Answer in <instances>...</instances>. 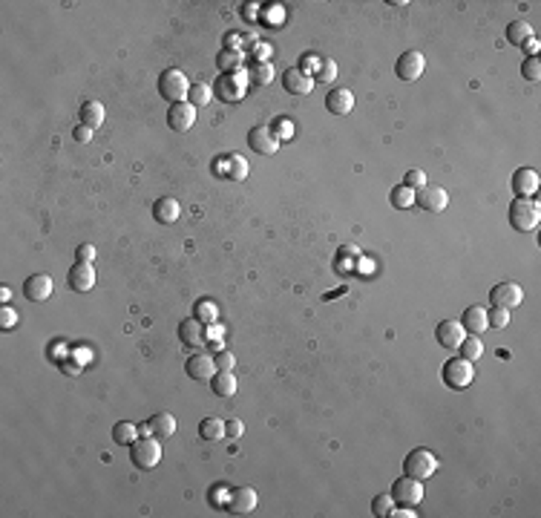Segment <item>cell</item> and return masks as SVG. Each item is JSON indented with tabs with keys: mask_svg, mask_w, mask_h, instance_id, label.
<instances>
[{
	"mask_svg": "<svg viewBox=\"0 0 541 518\" xmlns=\"http://www.w3.org/2000/svg\"><path fill=\"white\" fill-rule=\"evenodd\" d=\"M541 222V207L535 199H521V196H515L512 205H510V225L512 230H519V233H530L535 230Z\"/></svg>",
	"mask_w": 541,
	"mask_h": 518,
	"instance_id": "cell-1",
	"label": "cell"
},
{
	"mask_svg": "<svg viewBox=\"0 0 541 518\" xmlns=\"http://www.w3.org/2000/svg\"><path fill=\"white\" fill-rule=\"evenodd\" d=\"M130 461H133L135 469H144V473H147V469H156L158 461H161V443H158V438H153V435L135 438L130 443Z\"/></svg>",
	"mask_w": 541,
	"mask_h": 518,
	"instance_id": "cell-2",
	"label": "cell"
},
{
	"mask_svg": "<svg viewBox=\"0 0 541 518\" xmlns=\"http://www.w3.org/2000/svg\"><path fill=\"white\" fill-rule=\"evenodd\" d=\"M187 92H191V81L181 73L179 66H170L164 69L158 75V96L168 98L170 104H179V101H187Z\"/></svg>",
	"mask_w": 541,
	"mask_h": 518,
	"instance_id": "cell-3",
	"label": "cell"
},
{
	"mask_svg": "<svg viewBox=\"0 0 541 518\" xmlns=\"http://www.w3.org/2000/svg\"><path fill=\"white\" fill-rule=\"evenodd\" d=\"M435 473H438V458H435V452L423 450V446L412 450V452L406 455V461H403V475H409V478L427 481V478H432Z\"/></svg>",
	"mask_w": 541,
	"mask_h": 518,
	"instance_id": "cell-4",
	"label": "cell"
},
{
	"mask_svg": "<svg viewBox=\"0 0 541 518\" xmlns=\"http://www.w3.org/2000/svg\"><path fill=\"white\" fill-rule=\"evenodd\" d=\"M475 380V369L464 357H450L443 363V383L450 389H466Z\"/></svg>",
	"mask_w": 541,
	"mask_h": 518,
	"instance_id": "cell-5",
	"label": "cell"
},
{
	"mask_svg": "<svg viewBox=\"0 0 541 518\" xmlns=\"http://www.w3.org/2000/svg\"><path fill=\"white\" fill-rule=\"evenodd\" d=\"M415 205L420 210H427V214H443L450 207V193L440 184H423L415 191Z\"/></svg>",
	"mask_w": 541,
	"mask_h": 518,
	"instance_id": "cell-6",
	"label": "cell"
},
{
	"mask_svg": "<svg viewBox=\"0 0 541 518\" xmlns=\"http://www.w3.org/2000/svg\"><path fill=\"white\" fill-rule=\"evenodd\" d=\"M389 496L394 498V504H401V507H417V504L423 501V481L403 475V478H397V481L392 484V492H389Z\"/></svg>",
	"mask_w": 541,
	"mask_h": 518,
	"instance_id": "cell-7",
	"label": "cell"
},
{
	"mask_svg": "<svg viewBox=\"0 0 541 518\" xmlns=\"http://www.w3.org/2000/svg\"><path fill=\"white\" fill-rule=\"evenodd\" d=\"M489 302L496 305V309L512 311L524 302V288L519 282H498V286H492V291H489Z\"/></svg>",
	"mask_w": 541,
	"mask_h": 518,
	"instance_id": "cell-8",
	"label": "cell"
},
{
	"mask_svg": "<svg viewBox=\"0 0 541 518\" xmlns=\"http://www.w3.org/2000/svg\"><path fill=\"white\" fill-rule=\"evenodd\" d=\"M248 170H251V164L239 156V153H230V156H219L214 161V173L216 176H225L230 182H245L248 179Z\"/></svg>",
	"mask_w": 541,
	"mask_h": 518,
	"instance_id": "cell-9",
	"label": "cell"
},
{
	"mask_svg": "<svg viewBox=\"0 0 541 518\" xmlns=\"http://www.w3.org/2000/svg\"><path fill=\"white\" fill-rule=\"evenodd\" d=\"M314 84H317L314 75L302 66H291V69H286V75H282V87H286L288 96H311Z\"/></svg>",
	"mask_w": 541,
	"mask_h": 518,
	"instance_id": "cell-10",
	"label": "cell"
},
{
	"mask_svg": "<svg viewBox=\"0 0 541 518\" xmlns=\"http://www.w3.org/2000/svg\"><path fill=\"white\" fill-rule=\"evenodd\" d=\"M423 69H427V58H423L417 50H409L397 58L394 64V75L401 81H417L423 75Z\"/></svg>",
	"mask_w": 541,
	"mask_h": 518,
	"instance_id": "cell-11",
	"label": "cell"
},
{
	"mask_svg": "<svg viewBox=\"0 0 541 518\" xmlns=\"http://www.w3.org/2000/svg\"><path fill=\"white\" fill-rule=\"evenodd\" d=\"M179 340L187 348H202V346H207V325L202 320H196V317L181 320L179 323Z\"/></svg>",
	"mask_w": 541,
	"mask_h": 518,
	"instance_id": "cell-12",
	"label": "cell"
},
{
	"mask_svg": "<svg viewBox=\"0 0 541 518\" xmlns=\"http://www.w3.org/2000/svg\"><path fill=\"white\" fill-rule=\"evenodd\" d=\"M193 124H196V107L191 101L170 104V110H168V127L173 133H187Z\"/></svg>",
	"mask_w": 541,
	"mask_h": 518,
	"instance_id": "cell-13",
	"label": "cell"
},
{
	"mask_svg": "<svg viewBox=\"0 0 541 518\" xmlns=\"http://www.w3.org/2000/svg\"><path fill=\"white\" fill-rule=\"evenodd\" d=\"M248 147L260 156H274L279 150V138L274 135V130L268 124H260L248 133Z\"/></svg>",
	"mask_w": 541,
	"mask_h": 518,
	"instance_id": "cell-14",
	"label": "cell"
},
{
	"mask_svg": "<svg viewBox=\"0 0 541 518\" xmlns=\"http://www.w3.org/2000/svg\"><path fill=\"white\" fill-rule=\"evenodd\" d=\"M66 286L73 291H78V294L92 291L96 288V268H92L89 262H75L66 274Z\"/></svg>",
	"mask_w": 541,
	"mask_h": 518,
	"instance_id": "cell-15",
	"label": "cell"
},
{
	"mask_svg": "<svg viewBox=\"0 0 541 518\" xmlns=\"http://www.w3.org/2000/svg\"><path fill=\"white\" fill-rule=\"evenodd\" d=\"M253 510H256V489L253 487L230 489V496H228V512L230 515H248Z\"/></svg>",
	"mask_w": 541,
	"mask_h": 518,
	"instance_id": "cell-16",
	"label": "cell"
},
{
	"mask_svg": "<svg viewBox=\"0 0 541 518\" xmlns=\"http://www.w3.org/2000/svg\"><path fill=\"white\" fill-rule=\"evenodd\" d=\"M23 294H27L29 302H43L52 297V276L50 274H32L27 282H23Z\"/></svg>",
	"mask_w": 541,
	"mask_h": 518,
	"instance_id": "cell-17",
	"label": "cell"
},
{
	"mask_svg": "<svg viewBox=\"0 0 541 518\" xmlns=\"http://www.w3.org/2000/svg\"><path fill=\"white\" fill-rule=\"evenodd\" d=\"M184 374L193 380H210L216 374V363L210 355H191L184 363Z\"/></svg>",
	"mask_w": 541,
	"mask_h": 518,
	"instance_id": "cell-18",
	"label": "cell"
},
{
	"mask_svg": "<svg viewBox=\"0 0 541 518\" xmlns=\"http://www.w3.org/2000/svg\"><path fill=\"white\" fill-rule=\"evenodd\" d=\"M538 191V173L533 168H519L512 173V193L521 199H533Z\"/></svg>",
	"mask_w": 541,
	"mask_h": 518,
	"instance_id": "cell-19",
	"label": "cell"
},
{
	"mask_svg": "<svg viewBox=\"0 0 541 518\" xmlns=\"http://www.w3.org/2000/svg\"><path fill=\"white\" fill-rule=\"evenodd\" d=\"M435 337H438V343H440L443 348L455 351V348L461 346V340L466 337V332H464L461 323H455V320H443V323H438V328H435Z\"/></svg>",
	"mask_w": 541,
	"mask_h": 518,
	"instance_id": "cell-20",
	"label": "cell"
},
{
	"mask_svg": "<svg viewBox=\"0 0 541 518\" xmlns=\"http://www.w3.org/2000/svg\"><path fill=\"white\" fill-rule=\"evenodd\" d=\"M325 110L332 112V115H348L351 110H355V92L346 89V87L332 89L325 96Z\"/></svg>",
	"mask_w": 541,
	"mask_h": 518,
	"instance_id": "cell-21",
	"label": "cell"
},
{
	"mask_svg": "<svg viewBox=\"0 0 541 518\" xmlns=\"http://www.w3.org/2000/svg\"><path fill=\"white\" fill-rule=\"evenodd\" d=\"M216 92L222 96V101H242V96H245V78H242V73H233V75H222L219 78V84H216Z\"/></svg>",
	"mask_w": 541,
	"mask_h": 518,
	"instance_id": "cell-22",
	"label": "cell"
},
{
	"mask_svg": "<svg viewBox=\"0 0 541 518\" xmlns=\"http://www.w3.org/2000/svg\"><path fill=\"white\" fill-rule=\"evenodd\" d=\"M147 427H150V435H153V438L168 441V438H173V435H176L179 420H176L170 412H158V415H153V417H150Z\"/></svg>",
	"mask_w": 541,
	"mask_h": 518,
	"instance_id": "cell-23",
	"label": "cell"
},
{
	"mask_svg": "<svg viewBox=\"0 0 541 518\" xmlns=\"http://www.w3.org/2000/svg\"><path fill=\"white\" fill-rule=\"evenodd\" d=\"M458 323L464 325L466 334H481V332H487V328H489V323H487V309H481V305H469V309L464 311V317H461Z\"/></svg>",
	"mask_w": 541,
	"mask_h": 518,
	"instance_id": "cell-24",
	"label": "cell"
},
{
	"mask_svg": "<svg viewBox=\"0 0 541 518\" xmlns=\"http://www.w3.org/2000/svg\"><path fill=\"white\" fill-rule=\"evenodd\" d=\"M153 216H156V222H161V225H173V222H179V216H181V205H179L176 199H170V196L156 199V205H153Z\"/></svg>",
	"mask_w": 541,
	"mask_h": 518,
	"instance_id": "cell-25",
	"label": "cell"
},
{
	"mask_svg": "<svg viewBox=\"0 0 541 518\" xmlns=\"http://www.w3.org/2000/svg\"><path fill=\"white\" fill-rule=\"evenodd\" d=\"M104 104L101 101H84L81 104V110H78V119H81V124H87L89 130H98L101 124H104Z\"/></svg>",
	"mask_w": 541,
	"mask_h": 518,
	"instance_id": "cell-26",
	"label": "cell"
},
{
	"mask_svg": "<svg viewBox=\"0 0 541 518\" xmlns=\"http://www.w3.org/2000/svg\"><path fill=\"white\" fill-rule=\"evenodd\" d=\"M237 389H239V383L233 378V371H216L214 378H210V392L216 397H233Z\"/></svg>",
	"mask_w": 541,
	"mask_h": 518,
	"instance_id": "cell-27",
	"label": "cell"
},
{
	"mask_svg": "<svg viewBox=\"0 0 541 518\" xmlns=\"http://www.w3.org/2000/svg\"><path fill=\"white\" fill-rule=\"evenodd\" d=\"M481 355H484V343L478 340V334H466L458 346V357L475 363V360H481Z\"/></svg>",
	"mask_w": 541,
	"mask_h": 518,
	"instance_id": "cell-28",
	"label": "cell"
},
{
	"mask_svg": "<svg viewBox=\"0 0 541 518\" xmlns=\"http://www.w3.org/2000/svg\"><path fill=\"white\" fill-rule=\"evenodd\" d=\"M504 35H507V43L521 46L524 40H530V38H533V27H530L527 20H512L510 27L504 29Z\"/></svg>",
	"mask_w": 541,
	"mask_h": 518,
	"instance_id": "cell-29",
	"label": "cell"
},
{
	"mask_svg": "<svg viewBox=\"0 0 541 518\" xmlns=\"http://www.w3.org/2000/svg\"><path fill=\"white\" fill-rule=\"evenodd\" d=\"M199 438L202 441H222L225 438V420H219V417H205L202 423H199Z\"/></svg>",
	"mask_w": 541,
	"mask_h": 518,
	"instance_id": "cell-30",
	"label": "cell"
},
{
	"mask_svg": "<svg viewBox=\"0 0 541 518\" xmlns=\"http://www.w3.org/2000/svg\"><path fill=\"white\" fill-rule=\"evenodd\" d=\"M242 61H245V52H239V50H222V52L216 55V66L222 69L225 75H228V73H239Z\"/></svg>",
	"mask_w": 541,
	"mask_h": 518,
	"instance_id": "cell-31",
	"label": "cell"
},
{
	"mask_svg": "<svg viewBox=\"0 0 541 518\" xmlns=\"http://www.w3.org/2000/svg\"><path fill=\"white\" fill-rule=\"evenodd\" d=\"M138 435H141L138 427H135V423H130V420H119L112 427V443H119V446H130Z\"/></svg>",
	"mask_w": 541,
	"mask_h": 518,
	"instance_id": "cell-32",
	"label": "cell"
},
{
	"mask_svg": "<svg viewBox=\"0 0 541 518\" xmlns=\"http://www.w3.org/2000/svg\"><path fill=\"white\" fill-rule=\"evenodd\" d=\"M389 202H392V207H397V210H409V207L415 205V191H412V187H406V184H397V187H392Z\"/></svg>",
	"mask_w": 541,
	"mask_h": 518,
	"instance_id": "cell-33",
	"label": "cell"
},
{
	"mask_svg": "<svg viewBox=\"0 0 541 518\" xmlns=\"http://www.w3.org/2000/svg\"><path fill=\"white\" fill-rule=\"evenodd\" d=\"M314 81L317 84H332L337 78V61L334 58H320L317 61V69H314Z\"/></svg>",
	"mask_w": 541,
	"mask_h": 518,
	"instance_id": "cell-34",
	"label": "cell"
},
{
	"mask_svg": "<svg viewBox=\"0 0 541 518\" xmlns=\"http://www.w3.org/2000/svg\"><path fill=\"white\" fill-rule=\"evenodd\" d=\"M196 320H202L205 325H210V323H216V317H219V305L214 302V299H199L196 302V314H193Z\"/></svg>",
	"mask_w": 541,
	"mask_h": 518,
	"instance_id": "cell-35",
	"label": "cell"
},
{
	"mask_svg": "<svg viewBox=\"0 0 541 518\" xmlns=\"http://www.w3.org/2000/svg\"><path fill=\"white\" fill-rule=\"evenodd\" d=\"M210 98H214V96H210V87H207V84H191V92H187V101H191L196 110H199V107H207V104H210Z\"/></svg>",
	"mask_w": 541,
	"mask_h": 518,
	"instance_id": "cell-36",
	"label": "cell"
},
{
	"mask_svg": "<svg viewBox=\"0 0 541 518\" xmlns=\"http://www.w3.org/2000/svg\"><path fill=\"white\" fill-rule=\"evenodd\" d=\"M392 510H394V498L389 496V492H380V496H374V501H371V512H374V515H378V518H386Z\"/></svg>",
	"mask_w": 541,
	"mask_h": 518,
	"instance_id": "cell-37",
	"label": "cell"
},
{
	"mask_svg": "<svg viewBox=\"0 0 541 518\" xmlns=\"http://www.w3.org/2000/svg\"><path fill=\"white\" fill-rule=\"evenodd\" d=\"M251 81L260 84V87L271 84V81H274V66H271V64H253V69H251Z\"/></svg>",
	"mask_w": 541,
	"mask_h": 518,
	"instance_id": "cell-38",
	"label": "cell"
},
{
	"mask_svg": "<svg viewBox=\"0 0 541 518\" xmlns=\"http://www.w3.org/2000/svg\"><path fill=\"white\" fill-rule=\"evenodd\" d=\"M487 323H489V328H507L510 325V311L492 305V311H487Z\"/></svg>",
	"mask_w": 541,
	"mask_h": 518,
	"instance_id": "cell-39",
	"label": "cell"
},
{
	"mask_svg": "<svg viewBox=\"0 0 541 518\" xmlns=\"http://www.w3.org/2000/svg\"><path fill=\"white\" fill-rule=\"evenodd\" d=\"M521 75H524L527 81H538V78H541V61H538V55L524 58V64H521Z\"/></svg>",
	"mask_w": 541,
	"mask_h": 518,
	"instance_id": "cell-40",
	"label": "cell"
},
{
	"mask_svg": "<svg viewBox=\"0 0 541 518\" xmlns=\"http://www.w3.org/2000/svg\"><path fill=\"white\" fill-rule=\"evenodd\" d=\"M15 325H17V311L9 309V305H0V328L9 332V328H15Z\"/></svg>",
	"mask_w": 541,
	"mask_h": 518,
	"instance_id": "cell-41",
	"label": "cell"
},
{
	"mask_svg": "<svg viewBox=\"0 0 541 518\" xmlns=\"http://www.w3.org/2000/svg\"><path fill=\"white\" fill-rule=\"evenodd\" d=\"M214 363H216V371H233L237 369V357H233L230 351H219V355L214 357Z\"/></svg>",
	"mask_w": 541,
	"mask_h": 518,
	"instance_id": "cell-42",
	"label": "cell"
},
{
	"mask_svg": "<svg viewBox=\"0 0 541 518\" xmlns=\"http://www.w3.org/2000/svg\"><path fill=\"white\" fill-rule=\"evenodd\" d=\"M274 130V135L282 141V138H291L294 135V121L291 119H276V124L271 127Z\"/></svg>",
	"mask_w": 541,
	"mask_h": 518,
	"instance_id": "cell-43",
	"label": "cell"
},
{
	"mask_svg": "<svg viewBox=\"0 0 541 518\" xmlns=\"http://www.w3.org/2000/svg\"><path fill=\"white\" fill-rule=\"evenodd\" d=\"M403 184H406V187H412V191H417V187L427 184V173H423L420 168H415V170H409V173H406Z\"/></svg>",
	"mask_w": 541,
	"mask_h": 518,
	"instance_id": "cell-44",
	"label": "cell"
},
{
	"mask_svg": "<svg viewBox=\"0 0 541 518\" xmlns=\"http://www.w3.org/2000/svg\"><path fill=\"white\" fill-rule=\"evenodd\" d=\"M242 432H245V427H242V420H237V417H230V420L225 423V435H228V438H242Z\"/></svg>",
	"mask_w": 541,
	"mask_h": 518,
	"instance_id": "cell-45",
	"label": "cell"
},
{
	"mask_svg": "<svg viewBox=\"0 0 541 518\" xmlns=\"http://www.w3.org/2000/svg\"><path fill=\"white\" fill-rule=\"evenodd\" d=\"M75 259H78V262H89L92 265V259H96V248H92V245H78V251H75Z\"/></svg>",
	"mask_w": 541,
	"mask_h": 518,
	"instance_id": "cell-46",
	"label": "cell"
},
{
	"mask_svg": "<svg viewBox=\"0 0 541 518\" xmlns=\"http://www.w3.org/2000/svg\"><path fill=\"white\" fill-rule=\"evenodd\" d=\"M92 133H96V130H89L87 124H78V127L73 130V138L78 141V145H89V138H92Z\"/></svg>",
	"mask_w": 541,
	"mask_h": 518,
	"instance_id": "cell-47",
	"label": "cell"
},
{
	"mask_svg": "<svg viewBox=\"0 0 541 518\" xmlns=\"http://www.w3.org/2000/svg\"><path fill=\"white\" fill-rule=\"evenodd\" d=\"M50 355H52V360H58V363H61V360H66V357H69V348H66L64 343H52V346H50Z\"/></svg>",
	"mask_w": 541,
	"mask_h": 518,
	"instance_id": "cell-48",
	"label": "cell"
},
{
	"mask_svg": "<svg viewBox=\"0 0 541 518\" xmlns=\"http://www.w3.org/2000/svg\"><path fill=\"white\" fill-rule=\"evenodd\" d=\"M61 369L69 374V378H78V374H81V363H78V360H69V357L61 360Z\"/></svg>",
	"mask_w": 541,
	"mask_h": 518,
	"instance_id": "cell-49",
	"label": "cell"
},
{
	"mask_svg": "<svg viewBox=\"0 0 541 518\" xmlns=\"http://www.w3.org/2000/svg\"><path fill=\"white\" fill-rule=\"evenodd\" d=\"M73 351H75V360H78L81 366L92 360V355H89V348H87V346H78V348H73Z\"/></svg>",
	"mask_w": 541,
	"mask_h": 518,
	"instance_id": "cell-50",
	"label": "cell"
},
{
	"mask_svg": "<svg viewBox=\"0 0 541 518\" xmlns=\"http://www.w3.org/2000/svg\"><path fill=\"white\" fill-rule=\"evenodd\" d=\"M521 50H524L530 58H533V55H538V38H530V40H524V43H521Z\"/></svg>",
	"mask_w": 541,
	"mask_h": 518,
	"instance_id": "cell-51",
	"label": "cell"
},
{
	"mask_svg": "<svg viewBox=\"0 0 541 518\" xmlns=\"http://www.w3.org/2000/svg\"><path fill=\"white\" fill-rule=\"evenodd\" d=\"M389 515H394V518H415V512H412V507H401V510H392Z\"/></svg>",
	"mask_w": 541,
	"mask_h": 518,
	"instance_id": "cell-52",
	"label": "cell"
}]
</instances>
